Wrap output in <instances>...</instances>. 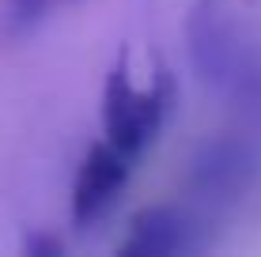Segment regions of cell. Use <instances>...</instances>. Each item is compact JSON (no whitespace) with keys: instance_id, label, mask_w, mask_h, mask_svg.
Segmentation results:
<instances>
[{"instance_id":"1","label":"cell","mask_w":261,"mask_h":257,"mask_svg":"<svg viewBox=\"0 0 261 257\" xmlns=\"http://www.w3.org/2000/svg\"><path fill=\"white\" fill-rule=\"evenodd\" d=\"M170 106H174V83L167 72L148 87L137 91L129 79V65L118 57V65L106 76L102 91V125H106V144H114L125 159H137L151 140L159 136Z\"/></svg>"},{"instance_id":"2","label":"cell","mask_w":261,"mask_h":257,"mask_svg":"<svg viewBox=\"0 0 261 257\" xmlns=\"http://www.w3.org/2000/svg\"><path fill=\"white\" fill-rule=\"evenodd\" d=\"M129 170H133V159H125L114 144L98 140L87 148L84 163L76 170V182H72V223L76 227L98 223L118 205L125 182H129Z\"/></svg>"},{"instance_id":"3","label":"cell","mask_w":261,"mask_h":257,"mask_svg":"<svg viewBox=\"0 0 261 257\" xmlns=\"http://www.w3.org/2000/svg\"><path fill=\"white\" fill-rule=\"evenodd\" d=\"M190 250H197L193 223L167 205L137 212L129 223V238H121L118 246V253H129V257H170Z\"/></svg>"},{"instance_id":"4","label":"cell","mask_w":261,"mask_h":257,"mask_svg":"<svg viewBox=\"0 0 261 257\" xmlns=\"http://www.w3.org/2000/svg\"><path fill=\"white\" fill-rule=\"evenodd\" d=\"M250 174H254V155H250V148L235 144V140L212 144L197 163V185L208 197H216V193L220 197L223 193H242L250 185Z\"/></svg>"},{"instance_id":"5","label":"cell","mask_w":261,"mask_h":257,"mask_svg":"<svg viewBox=\"0 0 261 257\" xmlns=\"http://www.w3.org/2000/svg\"><path fill=\"white\" fill-rule=\"evenodd\" d=\"M15 4V12L19 15H42L46 8H53V4H72V0H12Z\"/></svg>"}]
</instances>
